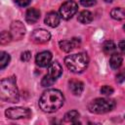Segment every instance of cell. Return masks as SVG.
I'll return each instance as SVG.
<instances>
[{
    "label": "cell",
    "instance_id": "26",
    "mask_svg": "<svg viewBox=\"0 0 125 125\" xmlns=\"http://www.w3.org/2000/svg\"><path fill=\"white\" fill-rule=\"evenodd\" d=\"M125 81V71H121L116 75V82L122 83Z\"/></svg>",
    "mask_w": 125,
    "mask_h": 125
},
{
    "label": "cell",
    "instance_id": "10",
    "mask_svg": "<svg viewBox=\"0 0 125 125\" xmlns=\"http://www.w3.org/2000/svg\"><path fill=\"white\" fill-rule=\"evenodd\" d=\"M61 50H62L65 53H69L76 47L80 45V39L79 38H72L70 40H62L59 43Z\"/></svg>",
    "mask_w": 125,
    "mask_h": 125
},
{
    "label": "cell",
    "instance_id": "17",
    "mask_svg": "<svg viewBox=\"0 0 125 125\" xmlns=\"http://www.w3.org/2000/svg\"><path fill=\"white\" fill-rule=\"evenodd\" d=\"M78 21L81 22V23H90L92 21H93V15L90 11H87V10H84L82 12L79 13L78 15Z\"/></svg>",
    "mask_w": 125,
    "mask_h": 125
},
{
    "label": "cell",
    "instance_id": "16",
    "mask_svg": "<svg viewBox=\"0 0 125 125\" xmlns=\"http://www.w3.org/2000/svg\"><path fill=\"white\" fill-rule=\"evenodd\" d=\"M79 112L77 110H70L68 112H66L64 114V117H63V121L64 122H68V123H73V124H77L79 123L77 120L79 119Z\"/></svg>",
    "mask_w": 125,
    "mask_h": 125
},
{
    "label": "cell",
    "instance_id": "8",
    "mask_svg": "<svg viewBox=\"0 0 125 125\" xmlns=\"http://www.w3.org/2000/svg\"><path fill=\"white\" fill-rule=\"evenodd\" d=\"M10 32L12 34L13 39L15 40H21L24 34H25V27L23 23L20 21H15L11 23L10 27Z\"/></svg>",
    "mask_w": 125,
    "mask_h": 125
},
{
    "label": "cell",
    "instance_id": "5",
    "mask_svg": "<svg viewBox=\"0 0 125 125\" xmlns=\"http://www.w3.org/2000/svg\"><path fill=\"white\" fill-rule=\"evenodd\" d=\"M77 4L73 0H67L60 8V16L63 20H69L71 19L77 12Z\"/></svg>",
    "mask_w": 125,
    "mask_h": 125
},
{
    "label": "cell",
    "instance_id": "28",
    "mask_svg": "<svg viewBox=\"0 0 125 125\" xmlns=\"http://www.w3.org/2000/svg\"><path fill=\"white\" fill-rule=\"evenodd\" d=\"M118 48H119V50L121 51V53L125 55V40H122V41L119 42Z\"/></svg>",
    "mask_w": 125,
    "mask_h": 125
},
{
    "label": "cell",
    "instance_id": "23",
    "mask_svg": "<svg viewBox=\"0 0 125 125\" xmlns=\"http://www.w3.org/2000/svg\"><path fill=\"white\" fill-rule=\"evenodd\" d=\"M101 93L104 96H110L111 94H113V88L107 85H104L101 88Z\"/></svg>",
    "mask_w": 125,
    "mask_h": 125
},
{
    "label": "cell",
    "instance_id": "1",
    "mask_svg": "<svg viewBox=\"0 0 125 125\" xmlns=\"http://www.w3.org/2000/svg\"><path fill=\"white\" fill-rule=\"evenodd\" d=\"M64 102V97L60 90L48 89L43 92L39 100V107L48 113H52L60 109Z\"/></svg>",
    "mask_w": 125,
    "mask_h": 125
},
{
    "label": "cell",
    "instance_id": "3",
    "mask_svg": "<svg viewBox=\"0 0 125 125\" xmlns=\"http://www.w3.org/2000/svg\"><path fill=\"white\" fill-rule=\"evenodd\" d=\"M66 67L73 73L83 72L89 64V57L86 53H78L69 55L64 59Z\"/></svg>",
    "mask_w": 125,
    "mask_h": 125
},
{
    "label": "cell",
    "instance_id": "18",
    "mask_svg": "<svg viewBox=\"0 0 125 125\" xmlns=\"http://www.w3.org/2000/svg\"><path fill=\"white\" fill-rule=\"evenodd\" d=\"M110 16L112 19L117 21L125 20V10L122 8H114L110 11Z\"/></svg>",
    "mask_w": 125,
    "mask_h": 125
},
{
    "label": "cell",
    "instance_id": "4",
    "mask_svg": "<svg viewBox=\"0 0 125 125\" xmlns=\"http://www.w3.org/2000/svg\"><path fill=\"white\" fill-rule=\"evenodd\" d=\"M115 101L106 98H99L92 101L88 104V109L92 113L102 114L112 110L115 107Z\"/></svg>",
    "mask_w": 125,
    "mask_h": 125
},
{
    "label": "cell",
    "instance_id": "24",
    "mask_svg": "<svg viewBox=\"0 0 125 125\" xmlns=\"http://www.w3.org/2000/svg\"><path fill=\"white\" fill-rule=\"evenodd\" d=\"M80 4L83 7H91L96 4V0H80Z\"/></svg>",
    "mask_w": 125,
    "mask_h": 125
},
{
    "label": "cell",
    "instance_id": "11",
    "mask_svg": "<svg viewBox=\"0 0 125 125\" xmlns=\"http://www.w3.org/2000/svg\"><path fill=\"white\" fill-rule=\"evenodd\" d=\"M45 23L50 27H57L61 21V16L56 12H50L45 18Z\"/></svg>",
    "mask_w": 125,
    "mask_h": 125
},
{
    "label": "cell",
    "instance_id": "19",
    "mask_svg": "<svg viewBox=\"0 0 125 125\" xmlns=\"http://www.w3.org/2000/svg\"><path fill=\"white\" fill-rule=\"evenodd\" d=\"M103 50L105 54L107 55H112L113 53H115V50H116V45L114 44L113 41L111 40H107L104 43L103 45Z\"/></svg>",
    "mask_w": 125,
    "mask_h": 125
},
{
    "label": "cell",
    "instance_id": "27",
    "mask_svg": "<svg viewBox=\"0 0 125 125\" xmlns=\"http://www.w3.org/2000/svg\"><path fill=\"white\" fill-rule=\"evenodd\" d=\"M30 1L31 0H15L16 4L19 5L20 7H25V6H27L30 3Z\"/></svg>",
    "mask_w": 125,
    "mask_h": 125
},
{
    "label": "cell",
    "instance_id": "29",
    "mask_svg": "<svg viewBox=\"0 0 125 125\" xmlns=\"http://www.w3.org/2000/svg\"><path fill=\"white\" fill-rule=\"evenodd\" d=\"M105 2H107V3H110V2H112V0H104Z\"/></svg>",
    "mask_w": 125,
    "mask_h": 125
},
{
    "label": "cell",
    "instance_id": "14",
    "mask_svg": "<svg viewBox=\"0 0 125 125\" xmlns=\"http://www.w3.org/2000/svg\"><path fill=\"white\" fill-rule=\"evenodd\" d=\"M69 90L71 91V93L75 96H80L84 90V84L83 82L76 80V79H72L69 81Z\"/></svg>",
    "mask_w": 125,
    "mask_h": 125
},
{
    "label": "cell",
    "instance_id": "9",
    "mask_svg": "<svg viewBox=\"0 0 125 125\" xmlns=\"http://www.w3.org/2000/svg\"><path fill=\"white\" fill-rule=\"evenodd\" d=\"M52 61V53L49 51H43L37 54L36 58H35V62L37 65L41 66V67H45L48 66L51 63Z\"/></svg>",
    "mask_w": 125,
    "mask_h": 125
},
{
    "label": "cell",
    "instance_id": "25",
    "mask_svg": "<svg viewBox=\"0 0 125 125\" xmlns=\"http://www.w3.org/2000/svg\"><path fill=\"white\" fill-rule=\"evenodd\" d=\"M31 58V53L29 51H25L23 53H21V60L23 61V62H28Z\"/></svg>",
    "mask_w": 125,
    "mask_h": 125
},
{
    "label": "cell",
    "instance_id": "20",
    "mask_svg": "<svg viewBox=\"0 0 125 125\" xmlns=\"http://www.w3.org/2000/svg\"><path fill=\"white\" fill-rule=\"evenodd\" d=\"M10 60H11L10 55H9L8 53L2 51V52L0 53V68H1V69L5 68V67L9 64Z\"/></svg>",
    "mask_w": 125,
    "mask_h": 125
},
{
    "label": "cell",
    "instance_id": "6",
    "mask_svg": "<svg viewBox=\"0 0 125 125\" xmlns=\"http://www.w3.org/2000/svg\"><path fill=\"white\" fill-rule=\"evenodd\" d=\"M5 114L10 119H21V118H27L31 115V111L29 108L26 107H10L6 109Z\"/></svg>",
    "mask_w": 125,
    "mask_h": 125
},
{
    "label": "cell",
    "instance_id": "7",
    "mask_svg": "<svg viewBox=\"0 0 125 125\" xmlns=\"http://www.w3.org/2000/svg\"><path fill=\"white\" fill-rule=\"evenodd\" d=\"M30 38L36 44H43V43H46V42H48L50 40L51 34L46 29L37 28V29H34L32 31L31 35H30Z\"/></svg>",
    "mask_w": 125,
    "mask_h": 125
},
{
    "label": "cell",
    "instance_id": "15",
    "mask_svg": "<svg viewBox=\"0 0 125 125\" xmlns=\"http://www.w3.org/2000/svg\"><path fill=\"white\" fill-rule=\"evenodd\" d=\"M122 62H123V59H122L121 55H119L118 53H113L112 55H110L109 64L112 69H118L121 66Z\"/></svg>",
    "mask_w": 125,
    "mask_h": 125
},
{
    "label": "cell",
    "instance_id": "12",
    "mask_svg": "<svg viewBox=\"0 0 125 125\" xmlns=\"http://www.w3.org/2000/svg\"><path fill=\"white\" fill-rule=\"evenodd\" d=\"M62 73V67L58 62H53L48 65V74L53 78H59Z\"/></svg>",
    "mask_w": 125,
    "mask_h": 125
},
{
    "label": "cell",
    "instance_id": "2",
    "mask_svg": "<svg viewBox=\"0 0 125 125\" xmlns=\"http://www.w3.org/2000/svg\"><path fill=\"white\" fill-rule=\"evenodd\" d=\"M0 99L8 103H18L20 94L17 87L16 77L11 76L1 80L0 82Z\"/></svg>",
    "mask_w": 125,
    "mask_h": 125
},
{
    "label": "cell",
    "instance_id": "21",
    "mask_svg": "<svg viewBox=\"0 0 125 125\" xmlns=\"http://www.w3.org/2000/svg\"><path fill=\"white\" fill-rule=\"evenodd\" d=\"M12 39H13V37H12V34H11L10 31L3 30V31L1 32V35H0V43H1L2 45L8 44Z\"/></svg>",
    "mask_w": 125,
    "mask_h": 125
},
{
    "label": "cell",
    "instance_id": "13",
    "mask_svg": "<svg viewBox=\"0 0 125 125\" xmlns=\"http://www.w3.org/2000/svg\"><path fill=\"white\" fill-rule=\"evenodd\" d=\"M40 19V11L35 8H29L25 13V21L32 24L39 21Z\"/></svg>",
    "mask_w": 125,
    "mask_h": 125
},
{
    "label": "cell",
    "instance_id": "30",
    "mask_svg": "<svg viewBox=\"0 0 125 125\" xmlns=\"http://www.w3.org/2000/svg\"><path fill=\"white\" fill-rule=\"evenodd\" d=\"M123 28H124V30H125V24H124V25H123Z\"/></svg>",
    "mask_w": 125,
    "mask_h": 125
},
{
    "label": "cell",
    "instance_id": "22",
    "mask_svg": "<svg viewBox=\"0 0 125 125\" xmlns=\"http://www.w3.org/2000/svg\"><path fill=\"white\" fill-rule=\"evenodd\" d=\"M55 82H56V79L53 78L52 76H50L49 74H47V75H45V76L42 78V80H41V85H42L43 87H49V86H52Z\"/></svg>",
    "mask_w": 125,
    "mask_h": 125
}]
</instances>
